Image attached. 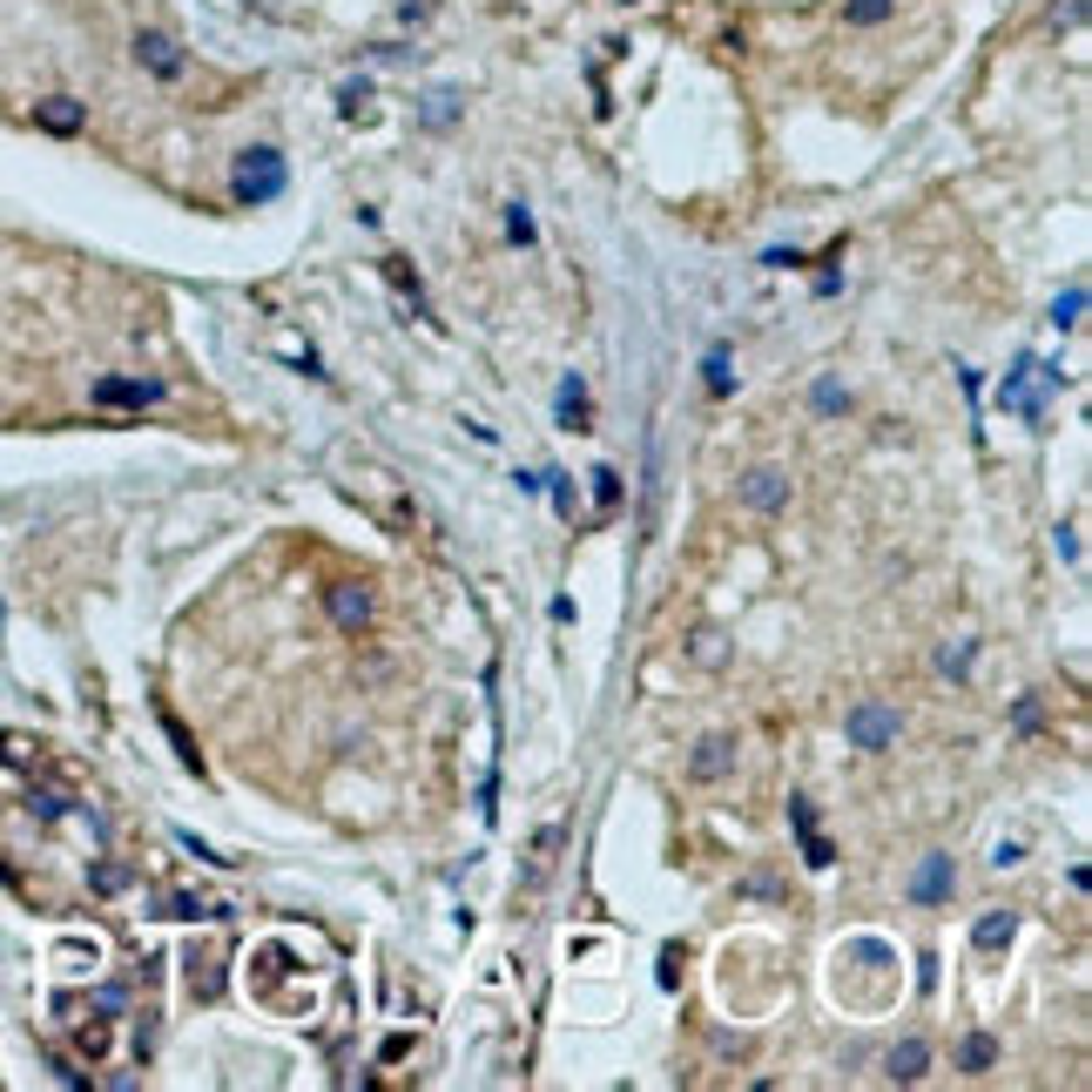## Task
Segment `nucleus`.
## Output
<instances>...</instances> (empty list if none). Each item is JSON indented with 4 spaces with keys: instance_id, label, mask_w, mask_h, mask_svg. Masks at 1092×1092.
<instances>
[{
    "instance_id": "dca6fc26",
    "label": "nucleus",
    "mask_w": 1092,
    "mask_h": 1092,
    "mask_svg": "<svg viewBox=\"0 0 1092 1092\" xmlns=\"http://www.w3.org/2000/svg\"><path fill=\"white\" fill-rule=\"evenodd\" d=\"M991 1059H998V1039L971 1032V1039H965V1072H991Z\"/></svg>"
},
{
    "instance_id": "f257e3e1",
    "label": "nucleus",
    "mask_w": 1092,
    "mask_h": 1092,
    "mask_svg": "<svg viewBox=\"0 0 1092 1092\" xmlns=\"http://www.w3.org/2000/svg\"><path fill=\"white\" fill-rule=\"evenodd\" d=\"M277 190H284L277 149H243V162H236V196H243V203H271Z\"/></svg>"
},
{
    "instance_id": "9d476101",
    "label": "nucleus",
    "mask_w": 1092,
    "mask_h": 1092,
    "mask_svg": "<svg viewBox=\"0 0 1092 1092\" xmlns=\"http://www.w3.org/2000/svg\"><path fill=\"white\" fill-rule=\"evenodd\" d=\"M34 122H41L48 135H74L81 122H89V109H81L74 95H48V102H34Z\"/></svg>"
},
{
    "instance_id": "2eb2a0df",
    "label": "nucleus",
    "mask_w": 1092,
    "mask_h": 1092,
    "mask_svg": "<svg viewBox=\"0 0 1092 1092\" xmlns=\"http://www.w3.org/2000/svg\"><path fill=\"white\" fill-rule=\"evenodd\" d=\"M560 418H567L573 432H586V385H580V378L560 385Z\"/></svg>"
},
{
    "instance_id": "393cba45",
    "label": "nucleus",
    "mask_w": 1092,
    "mask_h": 1092,
    "mask_svg": "<svg viewBox=\"0 0 1092 1092\" xmlns=\"http://www.w3.org/2000/svg\"><path fill=\"white\" fill-rule=\"evenodd\" d=\"M594 492H601V507H614V499H621V479H614V472H594Z\"/></svg>"
},
{
    "instance_id": "5701e85b",
    "label": "nucleus",
    "mask_w": 1092,
    "mask_h": 1092,
    "mask_svg": "<svg viewBox=\"0 0 1092 1092\" xmlns=\"http://www.w3.org/2000/svg\"><path fill=\"white\" fill-rule=\"evenodd\" d=\"M162 917H216V910L196 904V897H170V910H162Z\"/></svg>"
},
{
    "instance_id": "412c9836",
    "label": "nucleus",
    "mask_w": 1092,
    "mask_h": 1092,
    "mask_svg": "<svg viewBox=\"0 0 1092 1092\" xmlns=\"http://www.w3.org/2000/svg\"><path fill=\"white\" fill-rule=\"evenodd\" d=\"M844 405H850V391H844V385H829V378L816 385V411H823V418H836Z\"/></svg>"
},
{
    "instance_id": "9b49d317",
    "label": "nucleus",
    "mask_w": 1092,
    "mask_h": 1092,
    "mask_svg": "<svg viewBox=\"0 0 1092 1092\" xmlns=\"http://www.w3.org/2000/svg\"><path fill=\"white\" fill-rule=\"evenodd\" d=\"M688 769H695V783L728 776V769H735V742H728V735H708V742L695 748V763H688Z\"/></svg>"
},
{
    "instance_id": "0eeeda50",
    "label": "nucleus",
    "mask_w": 1092,
    "mask_h": 1092,
    "mask_svg": "<svg viewBox=\"0 0 1092 1092\" xmlns=\"http://www.w3.org/2000/svg\"><path fill=\"white\" fill-rule=\"evenodd\" d=\"M135 61H142L149 74H162V81H176V74H183V48H176L170 34H155V28L135 34Z\"/></svg>"
},
{
    "instance_id": "f8f14e48",
    "label": "nucleus",
    "mask_w": 1092,
    "mask_h": 1092,
    "mask_svg": "<svg viewBox=\"0 0 1092 1092\" xmlns=\"http://www.w3.org/2000/svg\"><path fill=\"white\" fill-rule=\"evenodd\" d=\"M1012 931H1019L1012 910H984V917L971 923V945H978V951H1004V945H1012Z\"/></svg>"
},
{
    "instance_id": "20e7f679",
    "label": "nucleus",
    "mask_w": 1092,
    "mask_h": 1092,
    "mask_svg": "<svg viewBox=\"0 0 1092 1092\" xmlns=\"http://www.w3.org/2000/svg\"><path fill=\"white\" fill-rule=\"evenodd\" d=\"M324 608H330V621H338L345 634H365L371 627V594L358 580H338V586H324Z\"/></svg>"
},
{
    "instance_id": "6e6552de",
    "label": "nucleus",
    "mask_w": 1092,
    "mask_h": 1092,
    "mask_svg": "<svg viewBox=\"0 0 1092 1092\" xmlns=\"http://www.w3.org/2000/svg\"><path fill=\"white\" fill-rule=\"evenodd\" d=\"M923 1072H931V1045H923V1039L890 1045V1059H884V1079H890V1085H917Z\"/></svg>"
},
{
    "instance_id": "4468645a",
    "label": "nucleus",
    "mask_w": 1092,
    "mask_h": 1092,
    "mask_svg": "<svg viewBox=\"0 0 1092 1092\" xmlns=\"http://www.w3.org/2000/svg\"><path fill=\"white\" fill-rule=\"evenodd\" d=\"M385 277H391V284L411 297V310H418V317H426V290H418V271H411L405 257H385Z\"/></svg>"
},
{
    "instance_id": "f03ea898",
    "label": "nucleus",
    "mask_w": 1092,
    "mask_h": 1092,
    "mask_svg": "<svg viewBox=\"0 0 1092 1092\" xmlns=\"http://www.w3.org/2000/svg\"><path fill=\"white\" fill-rule=\"evenodd\" d=\"M844 735H850V748H870V755H877V748L897 742V715H890L884 702H857L850 722H844Z\"/></svg>"
},
{
    "instance_id": "f3484780",
    "label": "nucleus",
    "mask_w": 1092,
    "mask_h": 1092,
    "mask_svg": "<svg viewBox=\"0 0 1092 1092\" xmlns=\"http://www.w3.org/2000/svg\"><path fill=\"white\" fill-rule=\"evenodd\" d=\"M844 21H850V28H877V21H890V0H850Z\"/></svg>"
},
{
    "instance_id": "4be33fe9",
    "label": "nucleus",
    "mask_w": 1092,
    "mask_h": 1092,
    "mask_svg": "<svg viewBox=\"0 0 1092 1092\" xmlns=\"http://www.w3.org/2000/svg\"><path fill=\"white\" fill-rule=\"evenodd\" d=\"M965 661H971V647H965V641L938 647V667H945V675H965Z\"/></svg>"
},
{
    "instance_id": "7ed1b4c3",
    "label": "nucleus",
    "mask_w": 1092,
    "mask_h": 1092,
    "mask_svg": "<svg viewBox=\"0 0 1092 1092\" xmlns=\"http://www.w3.org/2000/svg\"><path fill=\"white\" fill-rule=\"evenodd\" d=\"M162 378H95V405H122V411H142V405H162Z\"/></svg>"
},
{
    "instance_id": "423d86ee",
    "label": "nucleus",
    "mask_w": 1092,
    "mask_h": 1092,
    "mask_svg": "<svg viewBox=\"0 0 1092 1092\" xmlns=\"http://www.w3.org/2000/svg\"><path fill=\"white\" fill-rule=\"evenodd\" d=\"M742 499L755 513H783L789 507V472H776V466H755L748 479H742Z\"/></svg>"
},
{
    "instance_id": "ddd939ff",
    "label": "nucleus",
    "mask_w": 1092,
    "mask_h": 1092,
    "mask_svg": "<svg viewBox=\"0 0 1092 1092\" xmlns=\"http://www.w3.org/2000/svg\"><path fill=\"white\" fill-rule=\"evenodd\" d=\"M109 1045H115L109 1019H74V1052L81 1059H109Z\"/></svg>"
},
{
    "instance_id": "1a4fd4ad",
    "label": "nucleus",
    "mask_w": 1092,
    "mask_h": 1092,
    "mask_svg": "<svg viewBox=\"0 0 1092 1092\" xmlns=\"http://www.w3.org/2000/svg\"><path fill=\"white\" fill-rule=\"evenodd\" d=\"M958 890V870H951V857H923V870L910 877V897L917 904H945Z\"/></svg>"
},
{
    "instance_id": "6ab92c4d",
    "label": "nucleus",
    "mask_w": 1092,
    "mask_h": 1092,
    "mask_svg": "<svg viewBox=\"0 0 1092 1092\" xmlns=\"http://www.w3.org/2000/svg\"><path fill=\"white\" fill-rule=\"evenodd\" d=\"M702 371H708L702 385H708L715 398H728V385H735V378H728V351H708V365H702Z\"/></svg>"
},
{
    "instance_id": "a211bd4d",
    "label": "nucleus",
    "mask_w": 1092,
    "mask_h": 1092,
    "mask_svg": "<svg viewBox=\"0 0 1092 1092\" xmlns=\"http://www.w3.org/2000/svg\"><path fill=\"white\" fill-rule=\"evenodd\" d=\"M1079 310H1085V290L1072 284V290H1065V297L1052 304V324H1059V330H1072V324H1079Z\"/></svg>"
},
{
    "instance_id": "39448f33",
    "label": "nucleus",
    "mask_w": 1092,
    "mask_h": 1092,
    "mask_svg": "<svg viewBox=\"0 0 1092 1092\" xmlns=\"http://www.w3.org/2000/svg\"><path fill=\"white\" fill-rule=\"evenodd\" d=\"M789 829H796V844H803V864H809V870H829V864H836L829 836H823L816 816H809V796H789Z\"/></svg>"
},
{
    "instance_id": "aec40b11",
    "label": "nucleus",
    "mask_w": 1092,
    "mask_h": 1092,
    "mask_svg": "<svg viewBox=\"0 0 1092 1092\" xmlns=\"http://www.w3.org/2000/svg\"><path fill=\"white\" fill-rule=\"evenodd\" d=\"M162 728H170V742H176V748H183V763H190V769H196V776H203V755H196V742H190V728H183V722H176V715H162Z\"/></svg>"
},
{
    "instance_id": "b1692460",
    "label": "nucleus",
    "mask_w": 1092,
    "mask_h": 1092,
    "mask_svg": "<svg viewBox=\"0 0 1092 1092\" xmlns=\"http://www.w3.org/2000/svg\"><path fill=\"white\" fill-rule=\"evenodd\" d=\"M507 236H513V243H533V216H527V210H513V216H507Z\"/></svg>"
}]
</instances>
